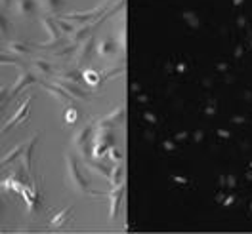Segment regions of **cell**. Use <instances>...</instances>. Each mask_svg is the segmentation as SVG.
<instances>
[{"label": "cell", "instance_id": "6da1fadb", "mask_svg": "<svg viewBox=\"0 0 252 234\" xmlns=\"http://www.w3.org/2000/svg\"><path fill=\"white\" fill-rule=\"evenodd\" d=\"M31 97H32L31 94L27 95V99H25V101H23V105H21V107H19V109L16 110V114H14L12 118H10V122L4 126V128H2L0 135L8 133V131H10V130H14V128H16L17 124H21L23 120H27V118H29V109H31Z\"/></svg>", "mask_w": 252, "mask_h": 234}, {"label": "cell", "instance_id": "7a4b0ae2", "mask_svg": "<svg viewBox=\"0 0 252 234\" xmlns=\"http://www.w3.org/2000/svg\"><path fill=\"white\" fill-rule=\"evenodd\" d=\"M65 160H67V172H69V179H71V183L75 185L77 190H86V188H88V183H86V179L80 175L79 166H77L75 158H73L71 155H67L65 156Z\"/></svg>", "mask_w": 252, "mask_h": 234}, {"label": "cell", "instance_id": "3957f363", "mask_svg": "<svg viewBox=\"0 0 252 234\" xmlns=\"http://www.w3.org/2000/svg\"><path fill=\"white\" fill-rule=\"evenodd\" d=\"M34 82V77H32L31 73L25 69V67H19V77H17V80H16V84L10 88V97L14 99L23 88H27L29 84H32Z\"/></svg>", "mask_w": 252, "mask_h": 234}, {"label": "cell", "instance_id": "277c9868", "mask_svg": "<svg viewBox=\"0 0 252 234\" xmlns=\"http://www.w3.org/2000/svg\"><path fill=\"white\" fill-rule=\"evenodd\" d=\"M36 141H38V135H32L31 139L25 143V149H23V153H21V164H23V170H25L27 173L31 172V166H32V149H34Z\"/></svg>", "mask_w": 252, "mask_h": 234}, {"label": "cell", "instance_id": "5b68a950", "mask_svg": "<svg viewBox=\"0 0 252 234\" xmlns=\"http://www.w3.org/2000/svg\"><path fill=\"white\" fill-rule=\"evenodd\" d=\"M14 10L19 17H31L34 14V0H14Z\"/></svg>", "mask_w": 252, "mask_h": 234}, {"label": "cell", "instance_id": "8992f818", "mask_svg": "<svg viewBox=\"0 0 252 234\" xmlns=\"http://www.w3.org/2000/svg\"><path fill=\"white\" fill-rule=\"evenodd\" d=\"M42 88L50 92V94L54 95L56 99H60L62 103H71V95L67 94L65 90H63L62 86H52V84H46V82H42Z\"/></svg>", "mask_w": 252, "mask_h": 234}, {"label": "cell", "instance_id": "52a82bcc", "mask_svg": "<svg viewBox=\"0 0 252 234\" xmlns=\"http://www.w3.org/2000/svg\"><path fill=\"white\" fill-rule=\"evenodd\" d=\"M23 149H25V143L23 145H17V147H14L8 155L4 156V158H0V170L4 168V166H8V164H12L14 160H17V158H21V153H23Z\"/></svg>", "mask_w": 252, "mask_h": 234}, {"label": "cell", "instance_id": "ba28073f", "mask_svg": "<svg viewBox=\"0 0 252 234\" xmlns=\"http://www.w3.org/2000/svg\"><path fill=\"white\" fill-rule=\"evenodd\" d=\"M8 52L14 55H29L31 53V46L25 42H8Z\"/></svg>", "mask_w": 252, "mask_h": 234}, {"label": "cell", "instance_id": "9c48e42d", "mask_svg": "<svg viewBox=\"0 0 252 234\" xmlns=\"http://www.w3.org/2000/svg\"><path fill=\"white\" fill-rule=\"evenodd\" d=\"M42 23H44V27H46L48 34H50V40H52V42H56V40L60 38V29H58V23H56V21H52L50 17H44V19H42Z\"/></svg>", "mask_w": 252, "mask_h": 234}, {"label": "cell", "instance_id": "30bf717a", "mask_svg": "<svg viewBox=\"0 0 252 234\" xmlns=\"http://www.w3.org/2000/svg\"><path fill=\"white\" fill-rule=\"evenodd\" d=\"M10 101H12V97H10V88H8V86H0V118L4 116V110H6Z\"/></svg>", "mask_w": 252, "mask_h": 234}, {"label": "cell", "instance_id": "8fae6325", "mask_svg": "<svg viewBox=\"0 0 252 234\" xmlns=\"http://www.w3.org/2000/svg\"><path fill=\"white\" fill-rule=\"evenodd\" d=\"M38 6H40L42 10L50 12V14H56V12H60V8H62V0H38Z\"/></svg>", "mask_w": 252, "mask_h": 234}, {"label": "cell", "instance_id": "7c38bea8", "mask_svg": "<svg viewBox=\"0 0 252 234\" xmlns=\"http://www.w3.org/2000/svg\"><path fill=\"white\" fill-rule=\"evenodd\" d=\"M60 86H62V88L65 90V92H67V94L75 95V97H82V99H86V97H88V95L84 94L80 88H77L73 82H67V80H65V82H60Z\"/></svg>", "mask_w": 252, "mask_h": 234}, {"label": "cell", "instance_id": "4fadbf2b", "mask_svg": "<svg viewBox=\"0 0 252 234\" xmlns=\"http://www.w3.org/2000/svg\"><path fill=\"white\" fill-rule=\"evenodd\" d=\"M121 196H123V188H117V190L111 194V215H113V217H117V213H119Z\"/></svg>", "mask_w": 252, "mask_h": 234}, {"label": "cell", "instance_id": "5bb4252c", "mask_svg": "<svg viewBox=\"0 0 252 234\" xmlns=\"http://www.w3.org/2000/svg\"><path fill=\"white\" fill-rule=\"evenodd\" d=\"M32 67H34V71L36 73H40V75H52L54 73V69H52V65L44 59H36V61H32Z\"/></svg>", "mask_w": 252, "mask_h": 234}, {"label": "cell", "instance_id": "9a60e30c", "mask_svg": "<svg viewBox=\"0 0 252 234\" xmlns=\"http://www.w3.org/2000/svg\"><path fill=\"white\" fill-rule=\"evenodd\" d=\"M0 65H16V67H21V63H19L17 57L6 55V53H0Z\"/></svg>", "mask_w": 252, "mask_h": 234}, {"label": "cell", "instance_id": "2e32d148", "mask_svg": "<svg viewBox=\"0 0 252 234\" xmlns=\"http://www.w3.org/2000/svg\"><path fill=\"white\" fill-rule=\"evenodd\" d=\"M10 32V25H8V19L4 16V12H0V34L2 36H8Z\"/></svg>", "mask_w": 252, "mask_h": 234}, {"label": "cell", "instance_id": "e0dca14e", "mask_svg": "<svg viewBox=\"0 0 252 234\" xmlns=\"http://www.w3.org/2000/svg\"><path fill=\"white\" fill-rule=\"evenodd\" d=\"M90 48H92V42L88 40V42H86V46L82 48V55H79V61H86V59L90 57Z\"/></svg>", "mask_w": 252, "mask_h": 234}, {"label": "cell", "instance_id": "ac0fdd59", "mask_svg": "<svg viewBox=\"0 0 252 234\" xmlns=\"http://www.w3.org/2000/svg\"><path fill=\"white\" fill-rule=\"evenodd\" d=\"M69 213H71V208H69V209H67V211H62V213H60V215H58V217L54 219V225H62L63 221H65V219L69 217Z\"/></svg>", "mask_w": 252, "mask_h": 234}, {"label": "cell", "instance_id": "d6986e66", "mask_svg": "<svg viewBox=\"0 0 252 234\" xmlns=\"http://www.w3.org/2000/svg\"><path fill=\"white\" fill-rule=\"evenodd\" d=\"M0 6L2 8H10L12 6V0H0Z\"/></svg>", "mask_w": 252, "mask_h": 234}, {"label": "cell", "instance_id": "ffe728a7", "mask_svg": "<svg viewBox=\"0 0 252 234\" xmlns=\"http://www.w3.org/2000/svg\"><path fill=\"white\" fill-rule=\"evenodd\" d=\"M58 25H60V27H62L63 31H67V32L71 31V27H69V25H67V23H63V21H58Z\"/></svg>", "mask_w": 252, "mask_h": 234}, {"label": "cell", "instance_id": "44dd1931", "mask_svg": "<svg viewBox=\"0 0 252 234\" xmlns=\"http://www.w3.org/2000/svg\"><path fill=\"white\" fill-rule=\"evenodd\" d=\"M0 219H2V202H0Z\"/></svg>", "mask_w": 252, "mask_h": 234}]
</instances>
